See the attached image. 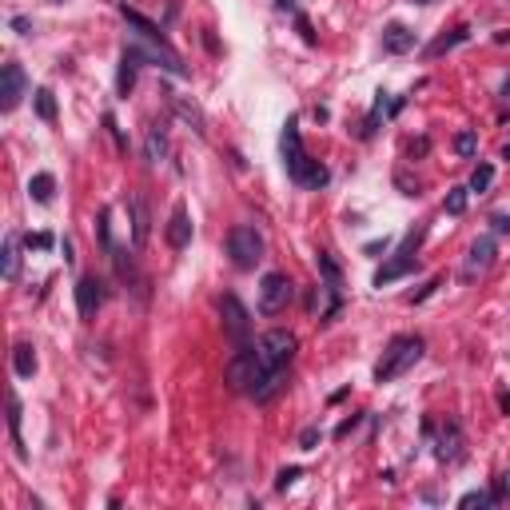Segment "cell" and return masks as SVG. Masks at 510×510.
Here are the masks:
<instances>
[{
  "mask_svg": "<svg viewBox=\"0 0 510 510\" xmlns=\"http://www.w3.org/2000/svg\"><path fill=\"white\" fill-rule=\"evenodd\" d=\"M227 255L239 271H255V263L263 259V236L255 231L252 223H236L227 231Z\"/></svg>",
  "mask_w": 510,
  "mask_h": 510,
  "instance_id": "277c9868",
  "label": "cell"
},
{
  "mask_svg": "<svg viewBox=\"0 0 510 510\" xmlns=\"http://www.w3.org/2000/svg\"><path fill=\"white\" fill-rule=\"evenodd\" d=\"M303 471L299 466H283L279 475H275V491H287V486H295V478H299Z\"/></svg>",
  "mask_w": 510,
  "mask_h": 510,
  "instance_id": "d6a6232c",
  "label": "cell"
},
{
  "mask_svg": "<svg viewBox=\"0 0 510 510\" xmlns=\"http://www.w3.org/2000/svg\"><path fill=\"white\" fill-rule=\"evenodd\" d=\"M427 152H430V140H427V136L411 143V156H427Z\"/></svg>",
  "mask_w": 510,
  "mask_h": 510,
  "instance_id": "60d3db41",
  "label": "cell"
},
{
  "mask_svg": "<svg viewBox=\"0 0 510 510\" xmlns=\"http://www.w3.org/2000/svg\"><path fill=\"white\" fill-rule=\"evenodd\" d=\"M220 319H223V335L231 339V351L252 343V315H247V307L236 295H223L220 299Z\"/></svg>",
  "mask_w": 510,
  "mask_h": 510,
  "instance_id": "8992f818",
  "label": "cell"
},
{
  "mask_svg": "<svg viewBox=\"0 0 510 510\" xmlns=\"http://www.w3.org/2000/svg\"><path fill=\"white\" fill-rule=\"evenodd\" d=\"M491 184H494V164H486V159H482L475 172H471V191H478V195H482Z\"/></svg>",
  "mask_w": 510,
  "mask_h": 510,
  "instance_id": "83f0119b",
  "label": "cell"
},
{
  "mask_svg": "<svg viewBox=\"0 0 510 510\" xmlns=\"http://www.w3.org/2000/svg\"><path fill=\"white\" fill-rule=\"evenodd\" d=\"M502 486H507V494H510V471H507V475H502Z\"/></svg>",
  "mask_w": 510,
  "mask_h": 510,
  "instance_id": "f6af8a7d",
  "label": "cell"
},
{
  "mask_svg": "<svg viewBox=\"0 0 510 510\" xmlns=\"http://www.w3.org/2000/svg\"><path fill=\"white\" fill-rule=\"evenodd\" d=\"M52 243H56V239H52V231H36V236L28 231V236H24V247H28V252H32V247H36V252H48Z\"/></svg>",
  "mask_w": 510,
  "mask_h": 510,
  "instance_id": "1f68e13d",
  "label": "cell"
},
{
  "mask_svg": "<svg viewBox=\"0 0 510 510\" xmlns=\"http://www.w3.org/2000/svg\"><path fill=\"white\" fill-rule=\"evenodd\" d=\"M419 267V259H414V252H403L398 247L387 263H382L379 271H375V287H387V283H395V279H403V275H411V271Z\"/></svg>",
  "mask_w": 510,
  "mask_h": 510,
  "instance_id": "5bb4252c",
  "label": "cell"
},
{
  "mask_svg": "<svg viewBox=\"0 0 510 510\" xmlns=\"http://www.w3.org/2000/svg\"><path fill=\"white\" fill-rule=\"evenodd\" d=\"M164 236H168V247H172V252H184V247L191 243V220H188V207H184V204L172 207Z\"/></svg>",
  "mask_w": 510,
  "mask_h": 510,
  "instance_id": "9a60e30c",
  "label": "cell"
},
{
  "mask_svg": "<svg viewBox=\"0 0 510 510\" xmlns=\"http://www.w3.org/2000/svg\"><path fill=\"white\" fill-rule=\"evenodd\" d=\"M411 4H430V0H411Z\"/></svg>",
  "mask_w": 510,
  "mask_h": 510,
  "instance_id": "7dc6e473",
  "label": "cell"
},
{
  "mask_svg": "<svg viewBox=\"0 0 510 510\" xmlns=\"http://www.w3.org/2000/svg\"><path fill=\"white\" fill-rule=\"evenodd\" d=\"M387 247H391V239H375V243H367L363 252L367 255H379V252H387Z\"/></svg>",
  "mask_w": 510,
  "mask_h": 510,
  "instance_id": "ab89813d",
  "label": "cell"
},
{
  "mask_svg": "<svg viewBox=\"0 0 510 510\" xmlns=\"http://www.w3.org/2000/svg\"><path fill=\"white\" fill-rule=\"evenodd\" d=\"M414 44H419V40H414V32L403 28V24H387V28H382V52L403 56V52H411Z\"/></svg>",
  "mask_w": 510,
  "mask_h": 510,
  "instance_id": "ac0fdd59",
  "label": "cell"
},
{
  "mask_svg": "<svg viewBox=\"0 0 510 510\" xmlns=\"http://www.w3.org/2000/svg\"><path fill=\"white\" fill-rule=\"evenodd\" d=\"M275 8L279 12H295V0H275Z\"/></svg>",
  "mask_w": 510,
  "mask_h": 510,
  "instance_id": "ee69618b",
  "label": "cell"
},
{
  "mask_svg": "<svg viewBox=\"0 0 510 510\" xmlns=\"http://www.w3.org/2000/svg\"><path fill=\"white\" fill-rule=\"evenodd\" d=\"M12 28L20 32V36H28V32H32V20H28V16H12Z\"/></svg>",
  "mask_w": 510,
  "mask_h": 510,
  "instance_id": "f35d334b",
  "label": "cell"
},
{
  "mask_svg": "<svg viewBox=\"0 0 510 510\" xmlns=\"http://www.w3.org/2000/svg\"><path fill=\"white\" fill-rule=\"evenodd\" d=\"M279 148H283V168H287V175H291L295 184H303V175H307V168H311V156H307V148H303L299 120H295V116H287Z\"/></svg>",
  "mask_w": 510,
  "mask_h": 510,
  "instance_id": "5b68a950",
  "label": "cell"
},
{
  "mask_svg": "<svg viewBox=\"0 0 510 510\" xmlns=\"http://www.w3.org/2000/svg\"><path fill=\"white\" fill-rule=\"evenodd\" d=\"M24 96H28V76H24V68H20L16 60H8L4 68H0V108L12 112Z\"/></svg>",
  "mask_w": 510,
  "mask_h": 510,
  "instance_id": "9c48e42d",
  "label": "cell"
},
{
  "mask_svg": "<svg viewBox=\"0 0 510 510\" xmlns=\"http://www.w3.org/2000/svg\"><path fill=\"white\" fill-rule=\"evenodd\" d=\"M172 108L179 112V120H188V124L195 128V132H200V136L207 132V120H204V112L195 108V104H188V100H179V96H172Z\"/></svg>",
  "mask_w": 510,
  "mask_h": 510,
  "instance_id": "d4e9b609",
  "label": "cell"
},
{
  "mask_svg": "<svg viewBox=\"0 0 510 510\" xmlns=\"http://www.w3.org/2000/svg\"><path fill=\"white\" fill-rule=\"evenodd\" d=\"M143 156H148V164H159V159L168 156V136H164V128H159V124L148 128V140H143Z\"/></svg>",
  "mask_w": 510,
  "mask_h": 510,
  "instance_id": "7402d4cb",
  "label": "cell"
},
{
  "mask_svg": "<svg viewBox=\"0 0 510 510\" xmlns=\"http://www.w3.org/2000/svg\"><path fill=\"white\" fill-rule=\"evenodd\" d=\"M423 351H427L423 335H395V339L387 343V351H382V359L375 363V382H391V379H398V375H407V371L423 359Z\"/></svg>",
  "mask_w": 510,
  "mask_h": 510,
  "instance_id": "7a4b0ae2",
  "label": "cell"
},
{
  "mask_svg": "<svg viewBox=\"0 0 510 510\" xmlns=\"http://www.w3.org/2000/svg\"><path fill=\"white\" fill-rule=\"evenodd\" d=\"M359 423H363V414H351V419H343V423H339V427H335V439H347L351 430L359 427Z\"/></svg>",
  "mask_w": 510,
  "mask_h": 510,
  "instance_id": "8d00e7d4",
  "label": "cell"
},
{
  "mask_svg": "<svg viewBox=\"0 0 510 510\" xmlns=\"http://www.w3.org/2000/svg\"><path fill=\"white\" fill-rule=\"evenodd\" d=\"M295 335L283 331V327H275V331L259 335L255 339V351H259V363H263V371H267V379H263V387L255 391V403H271V398L279 395L287 387V367H291V359H295Z\"/></svg>",
  "mask_w": 510,
  "mask_h": 510,
  "instance_id": "6da1fadb",
  "label": "cell"
},
{
  "mask_svg": "<svg viewBox=\"0 0 510 510\" xmlns=\"http://www.w3.org/2000/svg\"><path fill=\"white\" fill-rule=\"evenodd\" d=\"M319 443H323V430H319V427H307L299 434V450H315Z\"/></svg>",
  "mask_w": 510,
  "mask_h": 510,
  "instance_id": "836d02e7",
  "label": "cell"
},
{
  "mask_svg": "<svg viewBox=\"0 0 510 510\" xmlns=\"http://www.w3.org/2000/svg\"><path fill=\"white\" fill-rule=\"evenodd\" d=\"M466 36H471V28H466V24H459V28L443 32V36H439V40H434V44L427 48V60H434V56H443V52H450V48H455V44H462Z\"/></svg>",
  "mask_w": 510,
  "mask_h": 510,
  "instance_id": "603a6c76",
  "label": "cell"
},
{
  "mask_svg": "<svg viewBox=\"0 0 510 510\" xmlns=\"http://www.w3.org/2000/svg\"><path fill=\"white\" fill-rule=\"evenodd\" d=\"M12 371H16V379H32L36 375V351L28 343H16L12 347Z\"/></svg>",
  "mask_w": 510,
  "mask_h": 510,
  "instance_id": "44dd1931",
  "label": "cell"
},
{
  "mask_svg": "<svg viewBox=\"0 0 510 510\" xmlns=\"http://www.w3.org/2000/svg\"><path fill=\"white\" fill-rule=\"evenodd\" d=\"M60 252H64V263H76V255H72V239H64Z\"/></svg>",
  "mask_w": 510,
  "mask_h": 510,
  "instance_id": "7bdbcfd3",
  "label": "cell"
},
{
  "mask_svg": "<svg viewBox=\"0 0 510 510\" xmlns=\"http://www.w3.org/2000/svg\"><path fill=\"white\" fill-rule=\"evenodd\" d=\"M295 28H299V36L307 40V44H315V32H311V20H307V16L295 12Z\"/></svg>",
  "mask_w": 510,
  "mask_h": 510,
  "instance_id": "74e56055",
  "label": "cell"
},
{
  "mask_svg": "<svg viewBox=\"0 0 510 510\" xmlns=\"http://www.w3.org/2000/svg\"><path fill=\"white\" fill-rule=\"evenodd\" d=\"M466 195H471V188H450L443 200V211L446 216H462L466 211Z\"/></svg>",
  "mask_w": 510,
  "mask_h": 510,
  "instance_id": "f1b7e54d",
  "label": "cell"
},
{
  "mask_svg": "<svg viewBox=\"0 0 510 510\" xmlns=\"http://www.w3.org/2000/svg\"><path fill=\"white\" fill-rule=\"evenodd\" d=\"M319 275H323V291H327V311H323V323H331L339 315V307H343V271L335 263L327 252H319Z\"/></svg>",
  "mask_w": 510,
  "mask_h": 510,
  "instance_id": "ba28073f",
  "label": "cell"
},
{
  "mask_svg": "<svg viewBox=\"0 0 510 510\" xmlns=\"http://www.w3.org/2000/svg\"><path fill=\"white\" fill-rule=\"evenodd\" d=\"M267 379V371L259 363V351L255 343H243V347L231 351V359H227V387L239 391V395H255L259 387Z\"/></svg>",
  "mask_w": 510,
  "mask_h": 510,
  "instance_id": "3957f363",
  "label": "cell"
},
{
  "mask_svg": "<svg viewBox=\"0 0 510 510\" xmlns=\"http://www.w3.org/2000/svg\"><path fill=\"white\" fill-rule=\"evenodd\" d=\"M128 211H132V247H136V252H140L143 243H148V207H143V200L140 195H136V191H128Z\"/></svg>",
  "mask_w": 510,
  "mask_h": 510,
  "instance_id": "e0dca14e",
  "label": "cell"
},
{
  "mask_svg": "<svg viewBox=\"0 0 510 510\" xmlns=\"http://www.w3.org/2000/svg\"><path fill=\"white\" fill-rule=\"evenodd\" d=\"M96 236H100L104 255L116 252V243H112V211H108V207H100V216H96Z\"/></svg>",
  "mask_w": 510,
  "mask_h": 510,
  "instance_id": "4316f807",
  "label": "cell"
},
{
  "mask_svg": "<svg viewBox=\"0 0 510 510\" xmlns=\"http://www.w3.org/2000/svg\"><path fill=\"white\" fill-rule=\"evenodd\" d=\"M494 231H502V236H510V216H494Z\"/></svg>",
  "mask_w": 510,
  "mask_h": 510,
  "instance_id": "b9f144b4",
  "label": "cell"
},
{
  "mask_svg": "<svg viewBox=\"0 0 510 510\" xmlns=\"http://www.w3.org/2000/svg\"><path fill=\"white\" fill-rule=\"evenodd\" d=\"M434 287H443V279H439V275H434V279H427V283L419 287V291L411 295V303H423V299H430V295H434Z\"/></svg>",
  "mask_w": 510,
  "mask_h": 510,
  "instance_id": "d590c367",
  "label": "cell"
},
{
  "mask_svg": "<svg viewBox=\"0 0 510 510\" xmlns=\"http://www.w3.org/2000/svg\"><path fill=\"white\" fill-rule=\"evenodd\" d=\"M8 434H12L16 459H28V450H24V439H20V398H16V395H8Z\"/></svg>",
  "mask_w": 510,
  "mask_h": 510,
  "instance_id": "cb8c5ba5",
  "label": "cell"
},
{
  "mask_svg": "<svg viewBox=\"0 0 510 510\" xmlns=\"http://www.w3.org/2000/svg\"><path fill=\"white\" fill-rule=\"evenodd\" d=\"M466 446V439H462V427L455 423V419H446L443 427H434V459L439 462H462V450Z\"/></svg>",
  "mask_w": 510,
  "mask_h": 510,
  "instance_id": "30bf717a",
  "label": "cell"
},
{
  "mask_svg": "<svg viewBox=\"0 0 510 510\" xmlns=\"http://www.w3.org/2000/svg\"><path fill=\"white\" fill-rule=\"evenodd\" d=\"M0 271H4V279L12 283L20 279V236H8L4 239V252H0Z\"/></svg>",
  "mask_w": 510,
  "mask_h": 510,
  "instance_id": "d6986e66",
  "label": "cell"
},
{
  "mask_svg": "<svg viewBox=\"0 0 510 510\" xmlns=\"http://www.w3.org/2000/svg\"><path fill=\"white\" fill-rule=\"evenodd\" d=\"M32 104H36V116L40 120H56V96H52V88H36V96H32Z\"/></svg>",
  "mask_w": 510,
  "mask_h": 510,
  "instance_id": "484cf974",
  "label": "cell"
},
{
  "mask_svg": "<svg viewBox=\"0 0 510 510\" xmlns=\"http://www.w3.org/2000/svg\"><path fill=\"white\" fill-rule=\"evenodd\" d=\"M143 60H148V52H143V48L124 44V52H120V72H116V96H120V100L132 96V88H136V72H140Z\"/></svg>",
  "mask_w": 510,
  "mask_h": 510,
  "instance_id": "8fae6325",
  "label": "cell"
},
{
  "mask_svg": "<svg viewBox=\"0 0 510 510\" xmlns=\"http://www.w3.org/2000/svg\"><path fill=\"white\" fill-rule=\"evenodd\" d=\"M502 159H510V143H507V148H502Z\"/></svg>",
  "mask_w": 510,
  "mask_h": 510,
  "instance_id": "bcb514c9",
  "label": "cell"
},
{
  "mask_svg": "<svg viewBox=\"0 0 510 510\" xmlns=\"http://www.w3.org/2000/svg\"><path fill=\"white\" fill-rule=\"evenodd\" d=\"M120 16H124L128 24H132V28L140 32V36L148 40V44L164 48V52H175V48H172V40L164 36V28H159V24H152V20H148L143 12H136V8H128V4H120Z\"/></svg>",
  "mask_w": 510,
  "mask_h": 510,
  "instance_id": "4fadbf2b",
  "label": "cell"
},
{
  "mask_svg": "<svg viewBox=\"0 0 510 510\" xmlns=\"http://www.w3.org/2000/svg\"><path fill=\"white\" fill-rule=\"evenodd\" d=\"M455 152H459L462 159H471V156L478 152V136L471 132V128H462L459 136H455Z\"/></svg>",
  "mask_w": 510,
  "mask_h": 510,
  "instance_id": "f546056e",
  "label": "cell"
},
{
  "mask_svg": "<svg viewBox=\"0 0 510 510\" xmlns=\"http://www.w3.org/2000/svg\"><path fill=\"white\" fill-rule=\"evenodd\" d=\"M104 128L112 132V140H116V148H120V152H128V140H124V132H120V124H116V116H104Z\"/></svg>",
  "mask_w": 510,
  "mask_h": 510,
  "instance_id": "e575fe53",
  "label": "cell"
},
{
  "mask_svg": "<svg viewBox=\"0 0 510 510\" xmlns=\"http://www.w3.org/2000/svg\"><path fill=\"white\" fill-rule=\"evenodd\" d=\"M494 236H478L475 243H471V252H466V279H475V275H482V271L494 263Z\"/></svg>",
  "mask_w": 510,
  "mask_h": 510,
  "instance_id": "2e32d148",
  "label": "cell"
},
{
  "mask_svg": "<svg viewBox=\"0 0 510 510\" xmlns=\"http://www.w3.org/2000/svg\"><path fill=\"white\" fill-rule=\"evenodd\" d=\"M459 507H494V498H491V491H466L459 498Z\"/></svg>",
  "mask_w": 510,
  "mask_h": 510,
  "instance_id": "4dcf8cb0",
  "label": "cell"
},
{
  "mask_svg": "<svg viewBox=\"0 0 510 510\" xmlns=\"http://www.w3.org/2000/svg\"><path fill=\"white\" fill-rule=\"evenodd\" d=\"M291 295H295V287H291V279H287L283 271H267L259 279V311L263 315H279L287 303H291Z\"/></svg>",
  "mask_w": 510,
  "mask_h": 510,
  "instance_id": "52a82bcc",
  "label": "cell"
},
{
  "mask_svg": "<svg viewBox=\"0 0 510 510\" xmlns=\"http://www.w3.org/2000/svg\"><path fill=\"white\" fill-rule=\"evenodd\" d=\"M28 195L36 204H52V195H56V175L52 172H36L28 179Z\"/></svg>",
  "mask_w": 510,
  "mask_h": 510,
  "instance_id": "ffe728a7",
  "label": "cell"
},
{
  "mask_svg": "<svg viewBox=\"0 0 510 510\" xmlns=\"http://www.w3.org/2000/svg\"><path fill=\"white\" fill-rule=\"evenodd\" d=\"M100 303H104V283L96 279V275H80L76 279V311L84 323H92L96 311H100Z\"/></svg>",
  "mask_w": 510,
  "mask_h": 510,
  "instance_id": "7c38bea8",
  "label": "cell"
}]
</instances>
